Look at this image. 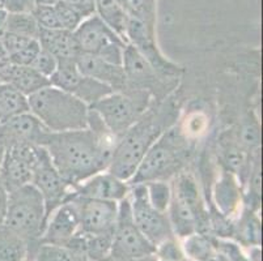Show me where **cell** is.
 Wrapping results in <instances>:
<instances>
[{"label":"cell","mask_w":263,"mask_h":261,"mask_svg":"<svg viewBox=\"0 0 263 261\" xmlns=\"http://www.w3.org/2000/svg\"><path fill=\"white\" fill-rule=\"evenodd\" d=\"M117 140L110 132L97 133L89 128L47 132L41 147L47 150L55 169L71 187L106 171Z\"/></svg>","instance_id":"6da1fadb"},{"label":"cell","mask_w":263,"mask_h":261,"mask_svg":"<svg viewBox=\"0 0 263 261\" xmlns=\"http://www.w3.org/2000/svg\"><path fill=\"white\" fill-rule=\"evenodd\" d=\"M177 119L178 106L171 95L160 102H154L135 124L117 140L106 171L128 183L145 153L165 131L176 126Z\"/></svg>","instance_id":"7a4b0ae2"},{"label":"cell","mask_w":263,"mask_h":261,"mask_svg":"<svg viewBox=\"0 0 263 261\" xmlns=\"http://www.w3.org/2000/svg\"><path fill=\"white\" fill-rule=\"evenodd\" d=\"M28 104L30 114L50 132L78 131L88 127L89 106L52 85L28 97Z\"/></svg>","instance_id":"3957f363"},{"label":"cell","mask_w":263,"mask_h":261,"mask_svg":"<svg viewBox=\"0 0 263 261\" xmlns=\"http://www.w3.org/2000/svg\"><path fill=\"white\" fill-rule=\"evenodd\" d=\"M3 225L28 244V261H33L46 225V210L44 198L32 184L8 193Z\"/></svg>","instance_id":"277c9868"},{"label":"cell","mask_w":263,"mask_h":261,"mask_svg":"<svg viewBox=\"0 0 263 261\" xmlns=\"http://www.w3.org/2000/svg\"><path fill=\"white\" fill-rule=\"evenodd\" d=\"M189 144L177 124L165 131L159 140L149 148L143 157L139 167L128 184L148 183V182H169L182 172L187 162Z\"/></svg>","instance_id":"5b68a950"},{"label":"cell","mask_w":263,"mask_h":261,"mask_svg":"<svg viewBox=\"0 0 263 261\" xmlns=\"http://www.w3.org/2000/svg\"><path fill=\"white\" fill-rule=\"evenodd\" d=\"M171 186L172 200L166 213L174 236L182 240L194 233L212 235L210 213L205 209L195 180L189 174L179 172Z\"/></svg>","instance_id":"8992f818"},{"label":"cell","mask_w":263,"mask_h":261,"mask_svg":"<svg viewBox=\"0 0 263 261\" xmlns=\"http://www.w3.org/2000/svg\"><path fill=\"white\" fill-rule=\"evenodd\" d=\"M154 102V98L148 92L126 89L124 92L110 93L89 109L99 115L110 133L118 140Z\"/></svg>","instance_id":"52a82bcc"},{"label":"cell","mask_w":263,"mask_h":261,"mask_svg":"<svg viewBox=\"0 0 263 261\" xmlns=\"http://www.w3.org/2000/svg\"><path fill=\"white\" fill-rule=\"evenodd\" d=\"M73 37L81 54L95 55L110 63L122 66L123 50L127 42L111 30L97 14L83 20L73 32Z\"/></svg>","instance_id":"ba28073f"},{"label":"cell","mask_w":263,"mask_h":261,"mask_svg":"<svg viewBox=\"0 0 263 261\" xmlns=\"http://www.w3.org/2000/svg\"><path fill=\"white\" fill-rule=\"evenodd\" d=\"M127 88L148 92L155 102L165 99L176 89L178 80H169L160 75L159 72L151 66L145 57L131 45H126L123 50L122 61Z\"/></svg>","instance_id":"9c48e42d"},{"label":"cell","mask_w":263,"mask_h":261,"mask_svg":"<svg viewBox=\"0 0 263 261\" xmlns=\"http://www.w3.org/2000/svg\"><path fill=\"white\" fill-rule=\"evenodd\" d=\"M152 253H155V246L147 240L134 222L127 195L118 204V218L113 230L110 261H126Z\"/></svg>","instance_id":"30bf717a"},{"label":"cell","mask_w":263,"mask_h":261,"mask_svg":"<svg viewBox=\"0 0 263 261\" xmlns=\"http://www.w3.org/2000/svg\"><path fill=\"white\" fill-rule=\"evenodd\" d=\"M128 198H130L134 222L140 230V233L147 238V240L154 244L155 248L162 242L176 238L172 230L168 213L160 212L148 201L144 183L130 186Z\"/></svg>","instance_id":"8fae6325"},{"label":"cell","mask_w":263,"mask_h":261,"mask_svg":"<svg viewBox=\"0 0 263 261\" xmlns=\"http://www.w3.org/2000/svg\"><path fill=\"white\" fill-rule=\"evenodd\" d=\"M124 37H126V42L135 47L162 77L169 78V80H178L182 73V69L177 64L168 61L161 54L156 45L154 25L145 24L144 21L128 14Z\"/></svg>","instance_id":"7c38bea8"},{"label":"cell","mask_w":263,"mask_h":261,"mask_svg":"<svg viewBox=\"0 0 263 261\" xmlns=\"http://www.w3.org/2000/svg\"><path fill=\"white\" fill-rule=\"evenodd\" d=\"M30 184L44 198L46 221L57 208L66 203L72 191V187L67 183L66 179L59 174L58 170L52 165L47 150L41 145L40 150H38L37 162L33 167Z\"/></svg>","instance_id":"4fadbf2b"},{"label":"cell","mask_w":263,"mask_h":261,"mask_svg":"<svg viewBox=\"0 0 263 261\" xmlns=\"http://www.w3.org/2000/svg\"><path fill=\"white\" fill-rule=\"evenodd\" d=\"M50 85L70 93L89 107L113 93L105 84L81 73L75 61L58 62V68L50 77Z\"/></svg>","instance_id":"5bb4252c"},{"label":"cell","mask_w":263,"mask_h":261,"mask_svg":"<svg viewBox=\"0 0 263 261\" xmlns=\"http://www.w3.org/2000/svg\"><path fill=\"white\" fill-rule=\"evenodd\" d=\"M38 150L40 145L32 143L18 144L6 150L0 161V183L7 193L30 184Z\"/></svg>","instance_id":"9a60e30c"},{"label":"cell","mask_w":263,"mask_h":261,"mask_svg":"<svg viewBox=\"0 0 263 261\" xmlns=\"http://www.w3.org/2000/svg\"><path fill=\"white\" fill-rule=\"evenodd\" d=\"M67 201H72L78 210L81 233H113L117 218H118L119 203L79 197V196L72 195L68 196Z\"/></svg>","instance_id":"2e32d148"},{"label":"cell","mask_w":263,"mask_h":261,"mask_svg":"<svg viewBox=\"0 0 263 261\" xmlns=\"http://www.w3.org/2000/svg\"><path fill=\"white\" fill-rule=\"evenodd\" d=\"M47 131L30 112H24L0 124V161L6 150L18 144L32 143L40 145Z\"/></svg>","instance_id":"e0dca14e"},{"label":"cell","mask_w":263,"mask_h":261,"mask_svg":"<svg viewBox=\"0 0 263 261\" xmlns=\"http://www.w3.org/2000/svg\"><path fill=\"white\" fill-rule=\"evenodd\" d=\"M79 231L78 210L72 201H66L50 214L40 242L42 244L66 246Z\"/></svg>","instance_id":"ac0fdd59"},{"label":"cell","mask_w":263,"mask_h":261,"mask_svg":"<svg viewBox=\"0 0 263 261\" xmlns=\"http://www.w3.org/2000/svg\"><path fill=\"white\" fill-rule=\"evenodd\" d=\"M128 192L130 184L127 182L117 178L110 172L102 171L81 182L76 187H72L70 195L119 203L124 197H127Z\"/></svg>","instance_id":"d6986e66"},{"label":"cell","mask_w":263,"mask_h":261,"mask_svg":"<svg viewBox=\"0 0 263 261\" xmlns=\"http://www.w3.org/2000/svg\"><path fill=\"white\" fill-rule=\"evenodd\" d=\"M75 62L81 73L105 84L113 92H124L127 88L126 75L122 66L110 63L95 55L81 52H79Z\"/></svg>","instance_id":"ffe728a7"},{"label":"cell","mask_w":263,"mask_h":261,"mask_svg":"<svg viewBox=\"0 0 263 261\" xmlns=\"http://www.w3.org/2000/svg\"><path fill=\"white\" fill-rule=\"evenodd\" d=\"M0 84L15 88L25 97H30L50 85V80L38 73L30 66H17L9 62L0 71Z\"/></svg>","instance_id":"44dd1931"},{"label":"cell","mask_w":263,"mask_h":261,"mask_svg":"<svg viewBox=\"0 0 263 261\" xmlns=\"http://www.w3.org/2000/svg\"><path fill=\"white\" fill-rule=\"evenodd\" d=\"M215 203L217 212L227 218L232 219L234 215L240 214V207L242 204L241 184L232 172L223 170L219 180L215 184Z\"/></svg>","instance_id":"7402d4cb"},{"label":"cell","mask_w":263,"mask_h":261,"mask_svg":"<svg viewBox=\"0 0 263 261\" xmlns=\"http://www.w3.org/2000/svg\"><path fill=\"white\" fill-rule=\"evenodd\" d=\"M41 49L58 62L75 61L79 54L72 32L63 29H41L37 37Z\"/></svg>","instance_id":"603a6c76"},{"label":"cell","mask_w":263,"mask_h":261,"mask_svg":"<svg viewBox=\"0 0 263 261\" xmlns=\"http://www.w3.org/2000/svg\"><path fill=\"white\" fill-rule=\"evenodd\" d=\"M122 39L126 41L124 32L127 25L128 13L123 0H96V13Z\"/></svg>","instance_id":"cb8c5ba5"},{"label":"cell","mask_w":263,"mask_h":261,"mask_svg":"<svg viewBox=\"0 0 263 261\" xmlns=\"http://www.w3.org/2000/svg\"><path fill=\"white\" fill-rule=\"evenodd\" d=\"M260 221L258 218V212L250 209H243L238 214L237 222L233 225V238L237 239L245 247H253L260 244Z\"/></svg>","instance_id":"d4e9b609"},{"label":"cell","mask_w":263,"mask_h":261,"mask_svg":"<svg viewBox=\"0 0 263 261\" xmlns=\"http://www.w3.org/2000/svg\"><path fill=\"white\" fill-rule=\"evenodd\" d=\"M183 255L187 261H207L216 257L215 236L194 233L182 239Z\"/></svg>","instance_id":"484cf974"},{"label":"cell","mask_w":263,"mask_h":261,"mask_svg":"<svg viewBox=\"0 0 263 261\" xmlns=\"http://www.w3.org/2000/svg\"><path fill=\"white\" fill-rule=\"evenodd\" d=\"M24 112H29L28 97L12 86L0 84V124Z\"/></svg>","instance_id":"4316f807"},{"label":"cell","mask_w":263,"mask_h":261,"mask_svg":"<svg viewBox=\"0 0 263 261\" xmlns=\"http://www.w3.org/2000/svg\"><path fill=\"white\" fill-rule=\"evenodd\" d=\"M0 261H28V244L0 225Z\"/></svg>","instance_id":"83f0119b"},{"label":"cell","mask_w":263,"mask_h":261,"mask_svg":"<svg viewBox=\"0 0 263 261\" xmlns=\"http://www.w3.org/2000/svg\"><path fill=\"white\" fill-rule=\"evenodd\" d=\"M84 234V253L88 260L110 261L113 233Z\"/></svg>","instance_id":"f1b7e54d"},{"label":"cell","mask_w":263,"mask_h":261,"mask_svg":"<svg viewBox=\"0 0 263 261\" xmlns=\"http://www.w3.org/2000/svg\"><path fill=\"white\" fill-rule=\"evenodd\" d=\"M6 32L20 37L37 39L40 25L32 13H8Z\"/></svg>","instance_id":"f546056e"},{"label":"cell","mask_w":263,"mask_h":261,"mask_svg":"<svg viewBox=\"0 0 263 261\" xmlns=\"http://www.w3.org/2000/svg\"><path fill=\"white\" fill-rule=\"evenodd\" d=\"M145 184L147 190V197L151 205L156 208L160 212H168L169 204L172 200V186L169 182L156 180L148 182Z\"/></svg>","instance_id":"4dcf8cb0"},{"label":"cell","mask_w":263,"mask_h":261,"mask_svg":"<svg viewBox=\"0 0 263 261\" xmlns=\"http://www.w3.org/2000/svg\"><path fill=\"white\" fill-rule=\"evenodd\" d=\"M123 4L130 16L156 26V0H123Z\"/></svg>","instance_id":"1f68e13d"},{"label":"cell","mask_w":263,"mask_h":261,"mask_svg":"<svg viewBox=\"0 0 263 261\" xmlns=\"http://www.w3.org/2000/svg\"><path fill=\"white\" fill-rule=\"evenodd\" d=\"M55 13H57V18H58L59 28L63 30H68V32H75L78 26L85 20L73 7L70 4H67L63 0H59L58 3L54 6Z\"/></svg>","instance_id":"d6a6232c"},{"label":"cell","mask_w":263,"mask_h":261,"mask_svg":"<svg viewBox=\"0 0 263 261\" xmlns=\"http://www.w3.org/2000/svg\"><path fill=\"white\" fill-rule=\"evenodd\" d=\"M155 255L157 256L159 261H182L185 260L181 243L177 238L168 239L162 242L155 248Z\"/></svg>","instance_id":"836d02e7"},{"label":"cell","mask_w":263,"mask_h":261,"mask_svg":"<svg viewBox=\"0 0 263 261\" xmlns=\"http://www.w3.org/2000/svg\"><path fill=\"white\" fill-rule=\"evenodd\" d=\"M30 67L50 80V77L54 75V72L58 68V61L51 54L41 49L37 56L34 57L33 63L30 64Z\"/></svg>","instance_id":"e575fe53"},{"label":"cell","mask_w":263,"mask_h":261,"mask_svg":"<svg viewBox=\"0 0 263 261\" xmlns=\"http://www.w3.org/2000/svg\"><path fill=\"white\" fill-rule=\"evenodd\" d=\"M32 14L41 29H61L54 6H37Z\"/></svg>","instance_id":"d590c367"},{"label":"cell","mask_w":263,"mask_h":261,"mask_svg":"<svg viewBox=\"0 0 263 261\" xmlns=\"http://www.w3.org/2000/svg\"><path fill=\"white\" fill-rule=\"evenodd\" d=\"M41 46L37 39H32L26 46H24L20 51L9 56L11 63L17 64V66H30L40 52Z\"/></svg>","instance_id":"8d00e7d4"},{"label":"cell","mask_w":263,"mask_h":261,"mask_svg":"<svg viewBox=\"0 0 263 261\" xmlns=\"http://www.w3.org/2000/svg\"><path fill=\"white\" fill-rule=\"evenodd\" d=\"M35 7V0H7L4 9L8 13H33Z\"/></svg>","instance_id":"74e56055"},{"label":"cell","mask_w":263,"mask_h":261,"mask_svg":"<svg viewBox=\"0 0 263 261\" xmlns=\"http://www.w3.org/2000/svg\"><path fill=\"white\" fill-rule=\"evenodd\" d=\"M76 9L84 18L90 17L96 13V0H63Z\"/></svg>","instance_id":"f35d334b"},{"label":"cell","mask_w":263,"mask_h":261,"mask_svg":"<svg viewBox=\"0 0 263 261\" xmlns=\"http://www.w3.org/2000/svg\"><path fill=\"white\" fill-rule=\"evenodd\" d=\"M7 191L4 190L3 184L0 183V225H3L4 214H6V207H7Z\"/></svg>","instance_id":"ab89813d"},{"label":"cell","mask_w":263,"mask_h":261,"mask_svg":"<svg viewBox=\"0 0 263 261\" xmlns=\"http://www.w3.org/2000/svg\"><path fill=\"white\" fill-rule=\"evenodd\" d=\"M7 20H8V12L6 9H0V37L6 33Z\"/></svg>","instance_id":"60d3db41"},{"label":"cell","mask_w":263,"mask_h":261,"mask_svg":"<svg viewBox=\"0 0 263 261\" xmlns=\"http://www.w3.org/2000/svg\"><path fill=\"white\" fill-rule=\"evenodd\" d=\"M9 57L8 55H7L6 50L3 49V46H2V43H0V71L4 68V67L7 66V64L9 63Z\"/></svg>","instance_id":"b9f144b4"},{"label":"cell","mask_w":263,"mask_h":261,"mask_svg":"<svg viewBox=\"0 0 263 261\" xmlns=\"http://www.w3.org/2000/svg\"><path fill=\"white\" fill-rule=\"evenodd\" d=\"M126 261H159L157 256L155 253L152 255H147V256H142V257H136V258H130V260Z\"/></svg>","instance_id":"7bdbcfd3"},{"label":"cell","mask_w":263,"mask_h":261,"mask_svg":"<svg viewBox=\"0 0 263 261\" xmlns=\"http://www.w3.org/2000/svg\"><path fill=\"white\" fill-rule=\"evenodd\" d=\"M59 0H35L37 6H55Z\"/></svg>","instance_id":"ee69618b"},{"label":"cell","mask_w":263,"mask_h":261,"mask_svg":"<svg viewBox=\"0 0 263 261\" xmlns=\"http://www.w3.org/2000/svg\"><path fill=\"white\" fill-rule=\"evenodd\" d=\"M7 0H0V9H3L4 6H6Z\"/></svg>","instance_id":"f6af8a7d"},{"label":"cell","mask_w":263,"mask_h":261,"mask_svg":"<svg viewBox=\"0 0 263 261\" xmlns=\"http://www.w3.org/2000/svg\"><path fill=\"white\" fill-rule=\"evenodd\" d=\"M207 261H219V260H217V258L215 257V258H211V260H207Z\"/></svg>","instance_id":"bcb514c9"},{"label":"cell","mask_w":263,"mask_h":261,"mask_svg":"<svg viewBox=\"0 0 263 261\" xmlns=\"http://www.w3.org/2000/svg\"><path fill=\"white\" fill-rule=\"evenodd\" d=\"M182 261H187V260H186V258H185V260H182Z\"/></svg>","instance_id":"7dc6e473"},{"label":"cell","mask_w":263,"mask_h":261,"mask_svg":"<svg viewBox=\"0 0 263 261\" xmlns=\"http://www.w3.org/2000/svg\"><path fill=\"white\" fill-rule=\"evenodd\" d=\"M88 261H93V260H88Z\"/></svg>","instance_id":"c3c4849f"}]
</instances>
